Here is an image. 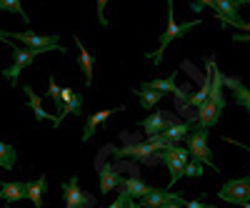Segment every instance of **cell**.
Here are the masks:
<instances>
[{
	"mask_svg": "<svg viewBox=\"0 0 250 208\" xmlns=\"http://www.w3.org/2000/svg\"><path fill=\"white\" fill-rule=\"evenodd\" d=\"M135 126L143 128L148 138H150V136H160L168 126H173V116H170V113H165V111H155V113H150L148 118L138 120Z\"/></svg>",
	"mask_w": 250,
	"mask_h": 208,
	"instance_id": "obj_9",
	"label": "cell"
},
{
	"mask_svg": "<svg viewBox=\"0 0 250 208\" xmlns=\"http://www.w3.org/2000/svg\"><path fill=\"white\" fill-rule=\"evenodd\" d=\"M110 3V0H98V20L103 28H108V18H105V5Z\"/></svg>",
	"mask_w": 250,
	"mask_h": 208,
	"instance_id": "obj_28",
	"label": "cell"
},
{
	"mask_svg": "<svg viewBox=\"0 0 250 208\" xmlns=\"http://www.w3.org/2000/svg\"><path fill=\"white\" fill-rule=\"evenodd\" d=\"M190 131H193V123H188V120H185V123H173V126H168V128L163 131V136L168 138L170 143L178 145L180 140H185L188 136H190Z\"/></svg>",
	"mask_w": 250,
	"mask_h": 208,
	"instance_id": "obj_21",
	"label": "cell"
},
{
	"mask_svg": "<svg viewBox=\"0 0 250 208\" xmlns=\"http://www.w3.org/2000/svg\"><path fill=\"white\" fill-rule=\"evenodd\" d=\"M190 10H193V13H203L205 8H203V3H198V0H193V3H190Z\"/></svg>",
	"mask_w": 250,
	"mask_h": 208,
	"instance_id": "obj_33",
	"label": "cell"
},
{
	"mask_svg": "<svg viewBox=\"0 0 250 208\" xmlns=\"http://www.w3.org/2000/svg\"><path fill=\"white\" fill-rule=\"evenodd\" d=\"M48 191V178L40 176L38 181H25V198L33 201L35 208H43V193Z\"/></svg>",
	"mask_w": 250,
	"mask_h": 208,
	"instance_id": "obj_18",
	"label": "cell"
},
{
	"mask_svg": "<svg viewBox=\"0 0 250 208\" xmlns=\"http://www.w3.org/2000/svg\"><path fill=\"white\" fill-rule=\"evenodd\" d=\"M248 3H250V0H248Z\"/></svg>",
	"mask_w": 250,
	"mask_h": 208,
	"instance_id": "obj_40",
	"label": "cell"
},
{
	"mask_svg": "<svg viewBox=\"0 0 250 208\" xmlns=\"http://www.w3.org/2000/svg\"><path fill=\"white\" fill-rule=\"evenodd\" d=\"M203 23L200 18H195V20H188V23H178L175 20V13H173V0H168V28L163 30V35L158 38V50H153V53H145V58L148 60H153L155 66H160L163 63V58H165V50H168V46L173 43L175 38H180V35H185V33H190L193 28H198Z\"/></svg>",
	"mask_w": 250,
	"mask_h": 208,
	"instance_id": "obj_1",
	"label": "cell"
},
{
	"mask_svg": "<svg viewBox=\"0 0 250 208\" xmlns=\"http://www.w3.org/2000/svg\"><path fill=\"white\" fill-rule=\"evenodd\" d=\"M208 208H210V206H208Z\"/></svg>",
	"mask_w": 250,
	"mask_h": 208,
	"instance_id": "obj_39",
	"label": "cell"
},
{
	"mask_svg": "<svg viewBox=\"0 0 250 208\" xmlns=\"http://www.w3.org/2000/svg\"><path fill=\"white\" fill-rule=\"evenodd\" d=\"M203 171H205L203 165L190 158V161H188V165H185V178H198V176H203Z\"/></svg>",
	"mask_w": 250,
	"mask_h": 208,
	"instance_id": "obj_27",
	"label": "cell"
},
{
	"mask_svg": "<svg viewBox=\"0 0 250 208\" xmlns=\"http://www.w3.org/2000/svg\"><path fill=\"white\" fill-rule=\"evenodd\" d=\"M128 206H130V208H143V206H140V203H135V201H133V198H130V201H128Z\"/></svg>",
	"mask_w": 250,
	"mask_h": 208,
	"instance_id": "obj_36",
	"label": "cell"
},
{
	"mask_svg": "<svg viewBox=\"0 0 250 208\" xmlns=\"http://www.w3.org/2000/svg\"><path fill=\"white\" fill-rule=\"evenodd\" d=\"M183 203H185V201H183ZM183 203H168L165 208H183Z\"/></svg>",
	"mask_w": 250,
	"mask_h": 208,
	"instance_id": "obj_35",
	"label": "cell"
},
{
	"mask_svg": "<svg viewBox=\"0 0 250 208\" xmlns=\"http://www.w3.org/2000/svg\"><path fill=\"white\" fill-rule=\"evenodd\" d=\"M233 100L238 103L240 108H245V111L250 113V88H248V86H243L240 80L233 86Z\"/></svg>",
	"mask_w": 250,
	"mask_h": 208,
	"instance_id": "obj_25",
	"label": "cell"
},
{
	"mask_svg": "<svg viewBox=\"0 0 250 208\" xmlns=\"http://www.w3.org/2000/svg\"><path fill=\"white\" fill-rule=\"evenodd\" d=\"M68 113L73 116H83V95L75 93L73 88H60V108L55 113V126H60V120L65 118Z\"/></svg>",
	"mask_w": 250,
	"mask_h": 208,
	"instance_id": "obj_8",
	"label": "cell"
},
{
	"mask_svg": "<svg viewBox=\"0 0 250 208\" xmlns=\"http://www.w3.org/2000/svg\"><path fill=\"white\" fill-rule=\"evenodd\" d=\"M118 188H120V193H123V196H128V198H133V201H140V198H145V196L150 193L153 185L143 183L138 176H130V178H123Z\"/></svg>",
	"mask_w": 250,
	"mask_h": 208,
	"instance_id": "obj_14",
	"label": "cell"
},
{
	"mask_svg": "<svg viewBox=\"0 0 250 208\" xmlns=\"http://www.w3.org/2000/svg\"><path fill=\"white\" fill-rule=\"evenodd\" d=\"M230 3H235V5L240 8V5H248V0H230Z\"/></svg>",
	"mask_w": 250,
	"mask_h": 208,
	"instance_id": "obj_34",
	"label": "cell"
},
{
	"mask_svg": "<svg viewBox=\"0 0 250 208\" xmlns=\"http://www.w3.org/2000/svg\"><path fill=\"white\" fill-rule=\"evenodd\" d=\"M0 13H15L25 20V23H30V18L25 13V8L20 5V0H0Z\"/></svg>",
	"mask_w": 250,
	"mask_h": 208,
	"instance_id": "obj_26",
	"label": "cell"
},
{
	"mask_svg": "<svg viewBox=\"0 0 250 208\" xmlns=\"http://www.w3.org/2000/svg\"><path fill=\"white\" fill-rule=\"evenodd\" d=\"M125 208H130V206H128V203H125Z\"/></svg>",
	"mask_w": 250,
	"mask_h": 208,
	"instance_id": "obj_38",
	"label": "cell"
},
{
	"mask_svg": "<svg viewBox=\"0 0 250 208\" xmlns=\"http://www.w3.org/2000/svg\"><path fill=\"white\" fill-rule=\"evenodd\" d=\"M243 208H250V201H248V203H245V206H243Z\"/></svg>",
	"mask_w": 250,
	"mask_h": 208,
	"instance_id": "obj_37",
	"label": "cell"
},
{
	"mask_svg": "<svg viewBox=\"0 0 250 208\" xmlns=\"http://www.w3.org/2000/svg\"><path fill=\"white\" fill-rule=\"evenodd\" d=\"M98 178H100V193L105 196V193H110L113 188H118L120 185V173H118V168L113 163H105V165H100L98 168Z\"/></svg>",
	"mask_w": 250,
	"mask_h": 208,
	"instance_id": "obj_15",
	"label": "cell"
},
{
	"mask_svg": "<svg viewBox=\"0 0 250 208\" xmlns=\"http://www.w3.org/2000/svg\"><path fill=\"white\" fill-rule=\"evenodd\" d=\"M208 136H210V131L203 128L198 123V126H193L190 136H188L185 148L190 151V158L198 161L200 165H208V168H213V171H220L215 165V161H213V151H210V145H208Z\"/></svg>",
	"mask_w": 250,
	"mask_h": 208,
	"instance_id": "obj_3",
	"label": "cell"
},
{
	"mask_svg": "<svg viewBox=\"0 0 250 208\" xmlns=\"http://www.w3.org/2000/svg\"><path fill=\"white\" fill-rule=\"evenodd\" d=\"M218 198L225 203H235V206H245L250 201V176L245 178H230L223 183V188L218 191Z\"/></svg>",
	"mask_w": 250,
	"mask_h": 208,
	"instance_id": "obj_5",
	"label": "cell"
},
{
	"mask_svg": "<svg viewBox=\"0 0 250 208\" xmlns=\"http://www.w3.org/2000/svg\"><path fill=\"white\" fill-rule=\"evenodd\" d=\"M183 208H208V203L205 201H185Z\"/></svg>",
	"mask_w": 250,
	"mask_h": 208,
	"instance_id": "obj_31",
	"label": "cell"
},
{
	"mask_svg": "<svg viewBox=\"0 0 250 208\" xmlns=\"http://www.w3.org/2000/svg\"><path fill=\"white\" fill-rule=\"evenodd\" d=\"M10 48H13V63H10V68L3 70V78L10 80V83H18L20 73H23L25 68H30V66L35 63L38 53H35V50H28V48L23 50V48H18V46H10Z\"/></svg>",
	"mask_w": 250,
	"mask_h": 208,
	"instance_id": "obj_7",
	"label": "cell"
},
{
	"mask_svg": "<svg viewBox=\"0 0 250 208\" xmlns=\"http://www.w3.org/2000/svg\"><path fill=\"white\" fill-rule=\"evenodd\" d=\"M215 18L220 20L223 25H235V28H243V20H240V8L230 0H215V8H213Z\"/></svg>",
	"mask_w": 250,
	"mask_h": 208,
	"instance_id": "obj_10",
	"label": "cell"
},
{
	"mask_svg": "<svg viewBox=\"0 0 250 208\" xmlns=\"http://www.w3.org/2000/svg\"><path fill=\"white\" fill-rule=\"evenodd\" d=\"M185 198L178 196V193H170V191H160V188H150V193L140 198V206L143 208H165L168 203H183Z\"/></svg>",
	"mask_w": 250,
	"mask_h": 208,
	"instance_id": "obj_12",
	"label": "cell"
},
{
	"mask_svg": "<svg viewBox=\"0 0 250 208\" xmlns=\"http://www.w3.org/2000/svg\"><path fill=\"white\" fill-rule=\"evenodd\" d=\"M110 148V153L115 156V158H138V161H148L153 153H155V148L150 143H138V145H123V148H113V145H108Z\"/></svg>",
	"mask_w": 250,
	"mask_h": 208,
	"instance_id": "obj_13",
	"label": "cell"
},
{
	"mask_svg": "<svg viewBox=\"0 0 250 208\" xmlns=\"http://www.w3.org/2000/svg\"><path fill=\"white\" fill-rule=\"evenodd\" d=\"M135 95H138V100H140L143 108H155L158 103L163 100V93H158V91H145V88H135Z\"/></svg>",
	"mask_w": 250,
	"mask_h": 208,
	"instance_id": "obj_24",
	"label": "cell"
},
{
	"mask_svg": "<svg viewBox=\"0 0 250 208\" xmlns=\"http://www.w3.org/2000/svg\"><path fill=\"white\" fill-rule=\"evenodd\" d=\"M118 111H123V108H105V111H98V113H93V116H88V123H85V131H83V143H88L93 136H95V131H98V126L100 123H105L113 113H118Z\"/></svg>",
	"mask_w": 250,
	"mask_h": 208,
	"instance_id": "obj_16",
	"label": "cell"
},
{
	"mask_svg": "<svg viewBox=\"0 0 250 208\" xmlns=\"http://www.w3.org/2000/svg\"><path fill=\"white\" fill-rule=\"evenodd\" d=\"M0 40H18V43H23L28 50H35L38 55L50 53V50L65 53V48L60 46V35H35L30 30H18V33H0Z\"/></svg>",
	"mask_w": 250,
	"mask_h": 208,
	"instance_id": "obj_2",
	"label": "cell"
},
{
	"mask_svg": "<svg viewBox=\"0 0 250 208\" xmlns=\"http://www.w3.org/2000/svg\"><path fill=\"white\" fill-rule=\"evenodd\" d=\"M223 140H228V143H235L238 148H245V151L250 153V145H245V143H240V140H235V138H225V136H223Z\"/></svg>",
	"mask_w": 250,
	"mask_h": 208,
	"instance_id": "obj_32",
	"label": "cell"
},
{
	"mask_svg": "<svg viewBox=\"0 0 250 208\" xmlns=\"http://www.w3.org/2000/svg\"><path fill=\"white\" fill-rule=\"evenodd\" d=\"M128 201H130L128 196H123V193H120V196H118V198H115V201H113V203H110L108 208H123L125 203H128Z\"/></svg>",
	"mask_w": 250,
	"mask_h": 208,
	"instance_id": "obj_30",
	"label": "cell"
},
{
	"mask_svg": "<svg viewBox=\"0 0 250 208\" xmlns=\"http://www.w3.org/2000/svg\"><path fill=\"white\" fill-rule=\"evenodd\" d=\"M48 93H50V98L55 100V108H60V86L50 78V88H48Z\"/></svg>",
	"mask_w": 250,
	"mask_h": 208,
	"instance_id": "obj_29",
	"label": "cell"
},
{
	"mask_svg": "<svg viewBox=\"0 0 250 208\" xmlns=\"http://www.w3.org/2000/svg\"><path fill=\"white\" fill-rule=\"evenodd\" d=\"M15 163H18V153L10 143L5 140H0V168H5V171H13L15 168Z\"/></svg>",
	"mask_w": 250,
	"mask_h": 208,
	"instance_id": "obj_23",
	"label": "cell"
},
{
	"mask_svg": "<svg viewBox=\"0 0 250 208\" xmlns=\"http://www.w3.org/2000/svg\"><path fill=\"white\" fill-rule=\"evenodd\" d=\"M75 46L80 48V68L85 73V88H90L93 86V55L88 53V48L83 46V40L78 35H75Z\"/></svg>",
	"mask_w": 250,
	"mask_h": 208,
	"instance_id": "obj_20",
	"label": "cell"
},
{
	"mask_svg": "<svg viewBox=\"0 0 250 208\" xmlns=\"http://www.w3.org/2000/svg\"><path fill=\"white\" fill-rule=\"evenodd\" d=\"M188 161H190V151L180 148V145H168V148L163 151V163H165V168L170 171L168 188H173L180 178H185V165H188Z\"/></svg>",
	"mask_w": 250,
	"mask_h": 208,
	"instance_id": "obj_4",
	"label": "cell"
},
{
	"mask_svg": "<svg viewBox=\"0 0 250 208\" xmlns=\"http://www.w3.org/2000/svg\"><path fill=\"white\" fill-rule=\"evenodd\" d=\"M195 111H198V123H200L203 128H208V131H210V128L215 126L218 118H220V113H223V111L215 106V103H210V100H205L203 106H200V108H195Z\"/></svg>",
	"mask_w": 250,
	"mask_h": 208,
	"instance_id": "obj_19",
	"label": "cell"
},
{
	"mask_svg": "<svg viewBox=\"0 0 250 208\" xmlns=\"http://www.w3.org/2000/svg\"><path fill=\"white\" fill-rule=\"evenodd\" d=\"M23 91H25V95H28V100H30V108H33V116H35V120L38 123H43V120H50V116L43 111V103H40V95L33 91V86H23Z\"/></svg>",
	"mask_w": 250,
	"mask_h": 208,
	"instance_id": "obj_22",
	"label": "cell"
},
{
	"mask_svg": "<svg viewBox=\"0 0 250 208\" xmlns=\"http://www.w3.org/2000/svg\"><path fill=\"white\" fill-rule=\"evenodd\" d=\"M175 75H178V70L175 73H170L168 78H155V80H148V83H143L140 88H145V91H158V93H173V95H178L180 100H185L188 98V93H183L180 88H178V83H175Z\"/></svg>",
	"mask_w": 250,
	"mask_h": 208,
	"instance_id": "obj_11",
	"label": "cell"
},
{
	"mask_svg": "<svg viewBox=\"0 0 250 208\" xmlns=\"http://www.w3.org/2000/svg\"><path fill=\"white\" fill-rule=\"evenodd\" d=\"M62 198H65V208H90L95 198L85 193L78 183V176H70L68 183H62Z\"/></svg>",
	"mask_w": 250,
	"mask_h": 208,
	"instance_id": "obj_6",
	"label": "cell"
},
{
	"mask_svg": "<svg viewBox=\"0 0 250 208\" xmlns=\"http://www.w3.org/2000/svg\"><path fill=\"white\" fill-rule=\"evenodd\" d=\"M25 198V181H3L0 183V201L15 203Z\"/></svg>",
	"mask_w": 250,
	"mask_h": 208,
	"instance_id": "obj_17",
	"label": "cell"
}]
</instances>
